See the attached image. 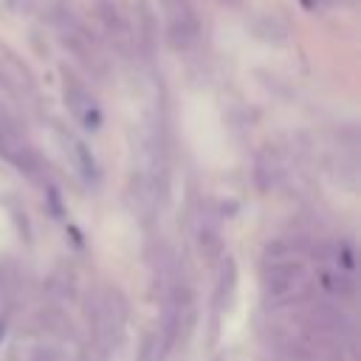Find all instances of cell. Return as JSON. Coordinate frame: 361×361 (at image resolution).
Returning <instances> with one entry per match:
<instances>
[{
	"instance_id": "10",
	"label": "cell",
	"mask_w": 361,
	"mask_h": 361,
	"mask_svg": "<svg viewBox=\"0 0 361 361\" xmlns=\"http://www.w3.org/2000/svg\"><path fill=\"white\" fill-rule=\"evenodd\" d=\"M341 3H347V0H302V6L307 11H327V8H336Z\"/></svg>"
},
{
	"instance_id": "8",
	"label": "cell",
	"mask_w": 361,
	"mask_h": 361,
	"mask_svg": "<svg viewBox=\"0 0 361 361\" xmlns=\"http://www.w3.org/2000/svg\"><path fill=\"white\" fill-rule=\"evenodd\" d=\"M234 262H231V257H226V262H223V274H220V285H217V296H214V302H217V307H223V296H226V302H228V296H231V290H234Z\"/></svg>"
},
{
	"instance_id": "9",
	"label": "cell",
	"mask_w": 361,
	"mask_h": 361,
	"mask_svg": "<svg viewBox=\"0 0 361 361\" xmlns=\"http://www.w3.org/2000/svg\"><path fill=\"white\" fill-rule=\"evenodd\" d=\"M333 254H336V262H338L341 271H350V268L355 265V251H353V245H350L347 240H338V243L333 245Z\"/></svg>"
},
{
	"instance_id": "1",
	"label": "cell",
	"mask_w": 361,
	"mask_h": 361,
	"mask_svg": "<svg viewBox=\"0 0 361 361\" xmlns=\"http://www.w3.org/2000/svg\"><path fill=\"white\" fill-rule=\"evenodd\" d=\"M305 293V271L299 262H262V296L274 305H288Z\"/></svg>"
},
{
	"instance_id": "6",
	"label": "cell",
	"mask_w": 361,
	"mask_h": 361,
	"mask_svg": "<svg viewBox=\"0 0 361 361\" xmlns=\"http://www.w3.org/2000/svg\"><path fill=\"white\" fill-rule=\"evenodd\" d=\"M197 245L203 251V257L214 259L223 251V234H220V223L214 217H203L200 228H197Z\"/></svg>"
},
{
	"instance_id": "3",
	"label": "cell",
	"mask_w": 361,
	"mask_h": 361,
	"mask_svg": "<svg viewBox=\"0 0 361 361\" xmlns=\"http://www.w3.org/2000/svg\"><path fill=\"white\" fill-rule=\"evenodd\" d=\"M124 319H127V307H124V299L118 290H104L102 302L96 305V336L102 344H110L121 327H124Z\"/></svg>"
},
{
	"instance_id": "7",
	"label": "cell",
	"mask_w": 361,
	"mask_h": 361,
	"mask_svg": "<svg viewBox=\"0 0 361 361\" xmlns=\"http://www.w3.org/2000/svg\"><path fill=\"white\" fill-rule=\"evenodd\" d=\"M322 288L330 293V296H336V299H350V296H355V282H353V276L347 274V271H324L322 274Z\"/></svg>"
},
{
	"instance_id": "2",
	"label": "cell",
	"mask_w": 361,
	"mask_h": 361,
	"mask_svg": "<svg viewBox=\"0 0 361 361\" xmlns=\"http://www.w3.org/2000/svg\"><path fill=\"white\" fill-rule=\"evenodd\" d=\"M166 20H169V42L178 51H189L200 39V23L195 14L192 0H164Z\"/></svg>"
},
{
	"instance_id": "5",
	"label": "cell",
	"mask_w": 361,
	"mask_h": 361,
	"mask_svg": "<svg viewBox=\"0 0 361 361\" xmlns=\"http://www.w3.org/2000/svg\"><path fill=\"white\" fill-rule=\"evenodd\" d=\"M65 102L71 107V113L87 127V130H96L102 124V113L90 96V90L76 79V76H65Z\"/></svg>"
},
{
	"instance_id": "4",
	"label": "cell",
	"mask_w": 361,
	"mask_h": 361,
	"mask_svg": "<svg viewBox=\"0 0 361 361\" xmlns=\"http://www.w3.org/2000/svg\"><path fill=\"white\" fill-rule=\"evenodd\" d=\"M0 152L20 169V172H25V175H31V178H37V172H39V155L34 152V147L17 133V130H11L8 124H0Z\"/></svg>"
}]
</instances>
